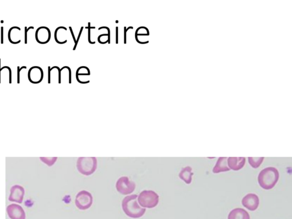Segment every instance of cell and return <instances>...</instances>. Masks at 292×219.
I'll return each instance as SVG.
<instances>
[{
    "mask_svg": "<svg viewBox=\"0 0 292 219\" xmlns=\"http://www.w3.org/2000/svg\"><path fill=\"white\" fill-rule=\"evenodd\" d=\"M28 79L31 83L38 84L41 83L43 78V71L39 66L31 67L28 71Z\"/></svg>",
    "mask_w": 292,
    "mask_h": 219,
    "instance_id": "9c48e42d",
    "label": "cell"
},
{
    "mask_svg": "<svg viewBox=\"0 0 292 219\" xmlns=\"http://www.w3.org/2000/svg\"><path fill=\"white\" fill-rule=\"evenodd\" d=\"M137 195H131L123 199L122 207L124 213L131 218H141L146 213V210L140 207L137 203Z\"/></svg>",
    "mask_w": 292,
    "mask_h": 219,
    "instance_id": "6da1fadb",
    "label": "cell"
},
{
    "mask_svg": "<svg viewBox=\"0 0 292 219\" xmlns=\"http://www.w3.org/2000/svg\"><path fill=\"white\" fill-rule=\"evenodd\" d=\"M135 183L130 181L129 178L122 177L116 183V189L120 194L124 195L133 193L135 189Z\"/></svg>",
    "mask_w": 292,
    "mask_h": 219,
    "instance_id": "8992f818",
    "label": "cell"
},
{
    "mask_svg": "<svg viewBox=\"0 0 292 219\" xmlns=\"http://www.w3.org/2000/svg\"><path fill=\"white\" fill-rule=\"evenodd\" d=\"M130 29H133V27L131 26L126 29V27H125V28H124V31H125V34H124V37H125V38H124V41H125V42H124V43H126V31Z\"/></svg>",
    "mask_w": 292,
    "mask_h": 219,
    "instance_id": "d6986e66",
    "label": "cell"
},
{
    "mask_svg": "<svg viewBox=\"0 0 292 219\" xmlns=\"http://www.w3.org/2000/svg\"><path fill=\"white\" fill-rule=\"evenodd\" d=\"M227 158L221 157L218 160L213 169V173L217 174L222 172H226L230 170L229 167L227 166Z\"/></svg>",
    "mask_w": 292,
    "mask_h": 219,
    "instance_id": "5bb4252c",
    "label": "cell"
},
{
    "mask_svg": "<svg viewBox=\"0 0 292 219\" xmlns=\"http://www.w3.org/2000/svg\"><path fill=\"white\" fill-rule=\"evenodd\" d=\"M228 219H250V216L247 211L238 208L232 210L228 217Z\"/></svg>",
    "mask_w": 292,
    "mask_h": 219,
    "instance_id": "4fadbf2b",
    "label": "cell"
},
{
    "mask_svg": "<svg viewBox=\"0 0 292 219\" xmlns=\"http://www.w3.org/2000/svg\"><path fill=\"white\" fill-rule=\"evenodd\" d=\"M279 179V171L275 167H268L260 173L258 177L259 185L267 190L273 189Z\"/></svg>",
    "mask_w": 292,
    "mask_h": 219,
    "instance_id": "7a4b0ae2",
    "label": "cell"
},
{
    "mask_svg": "<svg viewBox=\"0 0 292 219\" xmlns=\"http://www.w3.org/2000/svg\"><path fill=\"white\" fill-rule=\"evenodd\" d=\"M263 157H249V161L250 165L254 169H257L261 166L264 161Z\"/></svg>",
    "mask_w": 292,
    "mask_h": 219,
    "instance_id": "2e32d148",
    "label": "cell"
},
{
    "mask_svg": "<svg viewBox=\"0 0 292 219\" xmlns=\"http://www.w3.org/2000/svg\"><path fill=\"white\" fill-rule=\"evenodd\" d=\"M25 190L22 186L15 185L11 187L9 201L17 203H22Z\"/></svg>",
    "mask_w": 292,
    "mask_h": 219,
    "instance_id": "8fae6325",
    "label": "cell"
},
{
    "mask_svg": "<svg viewBox=\"0 0 292 219\" xmlns=\"http://www.w3.org/2000/svg\"><path fill=\"white\" fill-rule=\"evenodd\" d=\"M118 27H116V35H117V37H116V43H118Z\"/></svg>",
    "mask_w": 292,
    "mask_h": 219,
    "instance_id": "603a6c76",
    "label": "cell"
},
{
    "mask_svg": "<svg viewBox=\"0 0 292 219\" xmlns=\"http://www.w3.org/2000/svg\"><path fill=\"white\" fill-rule=\"evenodd\" d=\"M1 42L2 43V44H3V27H1Z\"/></svg>",
    "mask_w": 292,
    "mask_h": 219,
    "instance_id": "cb8c5ba5",
    "label": "cell"
},
{
    "mask_svg": "<svg viewBox=\"0 0 292 219\" xmlns=\"http://www.w3.org/2000/svg\"><path fill=\"white\" fill-rule=\"evenodd\" d=\"M93 203V198L88 191H80L76 196L75 204L80 210H86L90 208Z\"/></svg>",
    "mask_w": 292,
    "mask_h": 219,
    "instance_id": "5b68a950",
    "label": "cell"
},
{
    "mask_svg": "<svg viewBox=\"0 0 292 219\" xmlns=\"http://www.w3.org/2000/svg\"><path fill=\"white\" fill-rule=\"evenodd\" d=\"M69 29H70V31H71V34H72V36H73V37L74 41L75 43H76V39H75V37H74V34H73V31H72L71 27H70H70H69Z\"/></svg>",
    "mask_w": 292,
    "mask_h": 219,
    "instance_id": "d4e9b609",
    "label": "cell"
},
{
    "mask_svg": "<svg viewBox=\"0 0 292 219\" xmlns=\"http://www.w3.org/2000/svg\"><path fill=\"white\" fill-rule=\"evenodd\" d=\"M191 167H186L185 168L182 169L181 173H179V178L182 179L183 181H185L186 184L189 185L192 181V177L194 173L192 172Z\"/></svg>",
    "mask_w": 292,
    "mask_h": 219,
    "instance_id": "9a60e30c",
    "label": "cell"
},
{
    "mask_svg": "<svg viewBox=\"0 0 292 219\" xmlns=\"http://www.w3.org/2000/svg\"><path fill=\"white\" fill-rule=\"evenodd\" d=\"M0 83H1V59H0Z\"/></svg>",
    "mask_w": 292,
    "mask_h": 219,
    "instance_id": "484cf974",
    "label": "cell"
},
{
    "mask_svg": "<svg viewBox=\"0 0 292 219\" xmlns=\"http://www.w3.org/2000/svg\"><path fill=\"white\" fill-rule=\"evenodd\" d=\"M77 168L80 174L89 176L97 170V159L95 157L79 158L77 162Z\"/></svg>",
    "mask_w": 292,
    "mask_h": 219,
    "instance_id": "3957f363",
    "label": "cell"
},
{
    "mask_svg": "<svg viewBox=\"0 0 292 219\" xmlns=\"http://www.w3.org/2000/svg\"><path fill=\"white\" fill-rule=\"evenodd\" d=\"M90 23L89 22V27H86V28L89 29V42L90 43H92V44H93V43H95V42H92L90 41V28H92V27H90Z\"/></svg>",
    "mask_w": 292,
    "mask_h": 219,
    "instance_id": "44dd1931",
    "label": "cell"
},
{
    "mask_svg": "<svg viewBox=\"0 0 292 219\" xmlns=\"http://www.w3.org/2000/svg\"><path fill=\"white\" fill-rule=\"evenodd\" d=\"M227 159V165H229L230 169L234 171L242 169L246 163V158L244 157H230Z\"/></svg>",
    "mask_w": 292,
    "mask_h": 219,
    "instance_id": "7c38bea8",
    "label": "cell"
},
{
    "mask_svg": "<svg viewBox=\"0 0 292 219\" xmlns=\"http://www.w3.org/2000/svg\"><path fill=\"white\" fill-rule=\"evenodd\" d=\"M6 212L10 219H26L25 211L21 206L11 204L7 207Z\"/></svg>",
    "mask_w": 292,
    "mask_h": 219,
    "instance_id": "52a82bcc",
    "label": "cell"
},
{
    "mask_svg": "<svg viewBox=\"0 0 292 219\" xmlns=\"http://www.w3.org/2000/svg\"><path fill=\"white\" fill-rule=\"evenodd\" d=\"M83 27H81V31H80V33H79V35H78V37L77 40V41H76L75 45V46H74V49H73V50H75V49H76V47H77V43H78V41H79V39L80 36H81V34H82V30H83Z\"/></svg>",
    "mask_w": 292,
    "mask_h": 219,
    "instance_id": "ffe728a7",
    "label": "cell"
},
{
    "mask_svg": "<svg viewBox=\"0 0 292 219\" xmlns=\"http://www.w3.org/2000/svg\"><path fill=\"white\" fill-rule=\"evenodd\" d=\"M259 198L255 194H247L242 199V205L247 209L254 211L257 210L259 205Z\"/></svg>",
    "mask_w": 292,
    "mask_h": 219,
    "instance_id": "ba28073f",
    "label": "cell"
},
{
    "mask_svg": "<svg viewBox=\"0 0 292 219\" xmlns=\"http://www.w3.org/2000/svg\"><path fill=\"white\" fill-rule=\"evenodd\" d=\"M27 68L26 66H22L21 68H19V67H17V83H20V72L22 69H26Z\"/></svg>",
    "mask_w": 292,
    "mask_h": 219,
    "instance_id": "ac0fdd59",
    "label": "cell"
},
{
    "mask_svg": "<svg viewBox=\"0 0 292 219\" xmlns=\"http://www.w3.org/2000/svg\"><path fill=\"white\" fill-rule=\"evenodd\" d=\"M36 41L40 44H46L51 38L50 30L48 27L41 26L38 27L35 32Z\"/></svg>",
    "mask_w": 292,
    "mask_h": 219,
    "instance_id": "30bf717a",
    "label": "cell"
},
{
    "mask_svg": "<svg viewBox=\"0 0 292 219\" xmlns=\"http://www.w3.org/2000/svg\"><path fill=\"white\" fill-rule=\"evenodd\" d=\"M34 29L33 26H30L29 27H27L26 26L25 27V43L27 44V32L30 29Z\"/></svg>",
    "mask_w": 292,
    "mask_h": 219,
    "instance_id": "e0dca14e",
    "label": "cell"
},
{
    "mask_svg": "<svg viewBox=\"0 0 292 219\" xmlns=\"http://www.w3.org/2000/svg\"><path fill=\"white\" fill-rule=\"evenodd\" d=\"M140 206L143 208L153 209L159 203V195L151 190H144L138 197Z\"/></svg>",
    "mask_w": 292,
    "mask_h": 219,
    "instance_id": "277c9868",
    "label": "cell"
},
{
    "mask_svg": "<svg viewBox=\"0 0 292 219\" xmlns=\"http://www.w3.org/2000/svg\"><path fill=\"white\" fill-rule=\"evenodd\" d=\"M50 72H51V70H50V67L49 66L48 67V83H50Z\"/></svg>",
    "mask_w": 292,
    "mask_h": 219,
    "instance_id": "7402d4cb",
    "label": "cell"
}]
</instances>
